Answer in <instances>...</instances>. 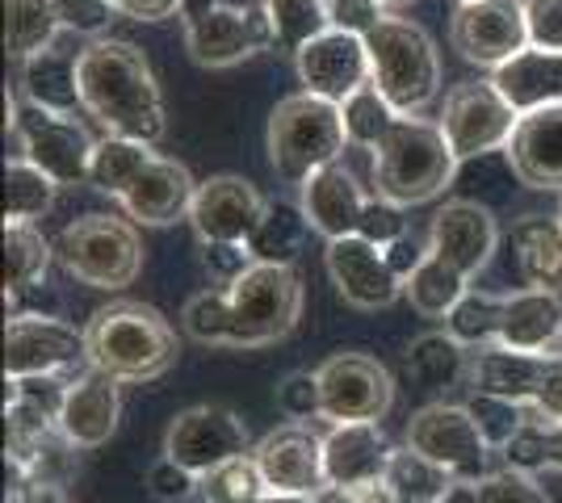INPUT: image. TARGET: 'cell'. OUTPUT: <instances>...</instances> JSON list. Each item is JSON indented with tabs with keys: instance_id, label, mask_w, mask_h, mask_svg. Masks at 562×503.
Listing matches in <instances>:
<instances>
[{
	"instance_id": "cell-1",
	"label": "cell",
	"mask_w": 562,
	"mask_h": 503,
	"mask_svg": "<svg viewBox=\"0 0 562 503\" xmlns=\"http://www.w3.org/2000/svg\"><path fill=\"white\" fill-rule=\"evenodd\" d=\"M303 319V282L294 264H252L235 286L202 289L181 311L186 335L206 348H265Z\"/></svg>"
},
{
	"instance_id": "cell-2",
	"label": "cell",
	"mask_w": 562,
	"mask_h": 503,
	"mask_svg": "<svg viewBox=\"0 0 562 503\" xmlns=\"http://www.w3.org/2000/svg\"><path fill=\"white\" fill-rule=\"evenodd\" d=\"M80 110L101 122L105 135L151 147L168 135L156 72L147 55L122 38H93L80 50Z\"/></svg>"
},
{
	"instance_id": "cell-3",
	"label": "cell",
	"mask_w": 562,
	"mask_h": 503,
	"mask_svg": "<svg viewBox=\"0 0 562 503\" xmlns=\"http://www.w3.org/2000/svg\"><path fill=\"white\" fill-rule=\"evenodd\" d=\"M89 185L117 197L126 218L143 227H172L177 218H189L198 197V181L189 176L186 164L160 156L151 144L122 139V135L97 139Z\"/></svg>"
},
{
	"instance_id": "cell-4",
	"label": "cell",
	"mask_w": 562,
	"mask_h": 503,
	"mask_svg": "<svg viewBox=\"0 0 562 503\" xmlns=\"http://www.w3.org/2000/svg\"><path fill=\"white\" fill-rule=\"evenodd\" d=\"M458 156L437 118L398 114L395 126L370 147V193L403 210L437 202L458 176Z\"/></svg>"
},
{
	"instance_id": "cell-5",
	"label": "cell",
	"mask_w": 562,
	"mask_h": 503,
	"mask_svg": "<svg viewBox=\"0 0 562 503\" xmlns=\"http://www.w3.org/2000/svg\"><path fill=\"white\" fill-rule=\"evenodd\" d=\"M89 365L117 382H156L181 357V340L165 315L135 298H117L85 323Z\"/></svg>"
},
{
	"instance_id": "cell-6",
	"label": "cell",
	"mask_w": 562,
	"mask_h": 503,
	"mask_svg": "<svg viewBox=\"0 0 562 503\" xmlns=\"http://www.w3.org/2000/svg\"><path fill=\"white\" fill-rule=\"evenodd\" d=\"M269 164L285 185H303L306 176H315L319 168L345 160L349 151V130L340 105H331L315 93L281 96L269 114Z\"/></svg>"
},
{
	"instance_id": "cell-7",
	"label": "cell",
	"mask_w": 562,
	"mask_h": 503,
	"mask_svg": "<svg viewBox=\"0 0 562 503\" xmlns=\"http://www.w3.org/2000/svg\"><path fill=\"white\" fill-rule=\"evenodd\" d=\"M370 68H374L378 93L395 105L398 114H424L441 93V55L424 25L412 18H382L366 34Z\"/></svg>"
},
{
	"instance_id": "cell-8",
	"label": "cell",
	"mask_w": 562,
	"mask_h": 503,
	"mask_svg": "<svg viewBox=\"0 0 562 503\" xmlns=\"http://www.w3.org/2000/svg\"><path fill=\"white\" fill-rule=\"evenodd\" d=\"M55 261L89 289H126L143 273V240L131 218L80 215L55 240Z\"/></svg>"
},
{
	"instance_id": "cell-9",
	"label": "cell",
	"mask_w": 562,
	"mask_h": 503,
	"mask_svg": "<svg viewBox=\"0 0 562 503\" xmlns=\"http://www.w3.org/2000/svg\"><path fill=\"white\" fill-rule=\"evenodd\" d=\"M4 130L22 147L18 156H25L30 164H38L47 176H55L59 190L93 181L97 139L71 114H55V110H43L34 101H18L9 93L4 96Z\"/></svg>"
},
{
	"instance_id": "cell-10",
	"label": "cell",
	"mask_w": 562,
	"mask_h": 503,
	"mask_svg": "<svg viewBox=\"0 0 562 503\" xmlns=\"http://www.w3.org/2000/svg\"><path fill=\"white\" fill-rule=\"evenodd\" d=\"M186 50L198 68H235L260 50H273V25L265 4H227V0H186Z\"/></svg>"
},
{
	"instance_id": "cell-11",
	"label": "cell",
	"mask_w": 562,
	"mask_h": 503,
	"mask_svg": "<svg viewBox=\"0 0 562 503\" xmlns=\"http://www.w3.org/2000/svg\"><path fill=\"white\" fill-rule=\"evenodd\" d=\"M89 369L85 332L55 315L13 311L4 319V382L13 378H71Z\"/></svg>"
},
{
	"instance_id": "cell-12",
	"label": "cell",
	"mask_w": 562,
	"mask_h": 503,
	"mask_svg": "<svg viewBox=\"0 0 562 503\" xmlns=\"http://www.w3.org/2000/svg\"><path fill=\"white\" fill-rule=\"evenodd\" d=\"M319 420L328 424H382L395 408V378L366 353H336L319 369Z\"/></svg>"
},
{
	"instance_id": "cell-13",
	"label": "cell",
	"mask_w": 562,
	"mask_h": 503,
	"mask_svg": "<svg viewBox=\"0 0 562 503\" xmlns=\"http://www.w3.org/2000/svg\"><path fill=\"white\" fill-rule=\"evenodd\" d=\"M403 445L424 454L428 461L446 466L453 479H483L492 475V445L479 432L467 403H428L412 411Z\"/></svg>"
},
{
	"instance_id": "cell-14",
	"label": "cell",
	"mask_w": 562,
	"mask_h": 503,
	"mask_svg": "<svg viewBox=\"0 0 562 503\" xmlns=\"http://www.w3.org/2000/svg\"><path fill=\"white\" fill-rule=\"evenodd\" d=\"M437 122L446 130L453 156L467 164L474 156L504 151L520 114L508 105V96L495 89V80H462L446 93V110Z\"/></svg>"
},
{
	"instance_id": "cell-15",
	"label": "cell",
	"mask_w": 562,
	"mask_h": 503,
	"mask_svg": "<svg viewBox=\"0 0 562 503\" xmlns=\"http://www.w3.org/2000/svg\"><path fill=\"white\" fill-rule=\"evenodd\" d=\"M244 454H252L248 424L223 403H198V408L177 411L165 432V457L181 461L198 479Z\"/></svg>"
},
{
	"instance_id": "cell-16",
	"label": "cell",
	"mask_w": 562,
	"mask_h": 503,
	"mask_svg": "<svg viewBox=\"0 0 562 503\" xmlns=\"http://www.w3.org/2000/svg\"><path fill=\"white\" fill-rule=\"evenodd\" d=\"M449 43L474 68H504L529 47L525 0H467L449 18Z\"/></svg>"
},
{
	"instance_id": "cell-17",
	"label": "cell",
	"mask_w": 562,
	"mask_h": 503,
	"mask_svg": "<svg viewBox=\"0 0 562 503\" xmlns=\"http://www.w3.org/2000/svg\"><path fill=\"white\" fill-rule=\"evenodd\" d=\"M294 72L303 80V93L324 96L331 105H345L352 93H361L374 80L370 47L361 34H349V30H324L303 43L294 50Z\"/></svg>"
},
{
	"instance_id": "cell-18",
	"label": "cell",
	"mask_w": 562,
	"mask_h": 503,
	"mask_svg": "<svg viewBox=\"0 0 562 503\" xmlns=\"http://www.w3.org/2000/svg\"><path fill=\"white\" fill-rule=\"evenodd\" d=\"M324 268H328L336 294L349 302L352 311H386L403 298L407 282L398 277L386 248L366 236H345V240H328L324 252Z\"/></svg>"
},
{
	"instance_id": "cell-19",
	"label": "cell",
	"mask_w": 562,
	"mask_h": 503,
	"mask_svg": "<svg viewBox=\"0 0 562 503\" xmlns=\"http://www.w3.org/2000/svg\"><path fill=\"white\" fill-rule=\"evenodd\" d=\"M265 210H269V202L260 197L252 181H244L235 172H218L211 181H198L189 227H193L198 243H248L257 236Z\"/></svg>"
},
{
	"instance_id": "cell-20",
	"label": "cell",
	"mask_w": 562,
	"mask_h": 503,
	"mask_svg": "<svg viewBox=\"0 0 562 503\" xmlns=\"http://www.w3.org/2000/svg\"><path fill=\"white\" fill-rule=\"evenodd\" d=\"M299 206H303V215L315 236L345 240V236H361L366 231L374 193H366L361 176L345 160H336V164L319 168L315 176H306L303 185H299Z\"/></svg>"
},
{
	"instance_id": "cell-21",
	"label": "cell",
	"mask_w": 562,
	"mask_h": 503,
	"mask_svg": "<svg viewBox=\"0 0 562 503\" xmlns=\"http://www.w3.org/2000/svg\"><path fill=\"white\" fill-rule=\"evenodd\" d=\"M495 248H499V227H495V215L487 206H479L470 197H453L432 215L428 252L453 264L470 282L492 264Z\"/></svg>"
},
{
	"instance_id": "cell-22",
	"label": "cell",
	"mask_w": 562,
	"mask_h": 503,
	"mask_svg": "<svg viewBox=\"0 0 562 503\" xmlns=\"http://www.w3.org/2000/svg\"><path fill=\"white\" fill-rule=\"evenodd\" d=\"M252 457L269 491L315 495L324 487V436L299 420L269 432L252 449Z\"/></svg>"
},
{
	"instance_id": "cell-23",
	"label": "cell",
	"mask_w": 562,
	"mask_h": 503,
	"mask_svg": "<svg viewBox=\"0 0 562 503\" xmlns=\"http://www.w3.org/2000/svg\"><path fill=\"white\" fill-rule=\"evenodd\" d=\"M395 445L386 441L382 424H328L324 432V482L374 491L386 479Z\"/></svg>"
},
{
	"instance_id": "cell-24",
	"label": "cell",
	"mask_w": 562,
	"mask_h": 503,
	"mask_svg": "<svg viewBox=\"0 0 562 503\" xmlns=\"http://www.w3.org/2000/svg\"><path fill=\"white\" fill-rule=\"evenodd\" d=\"M117 386H122L117 378L101 374L93 365L68 378V395H64V408H59V432L76 449H101L117 432V415H122Z\"/></svg>"
},
{
	"instance_id": "cell-25",
	"label": "cell",
	"mask_w": 562,
	"mask_h": 503,
	"mask_svg": "<svg viewBox=\"0 0 562 503\" xmlns=\"http://www.w3.org/2000/svg\"><path fill=\"white\" fill-rule=\"evenodd\" d=\"M504 156H508V168L525 190L562 193V105L520 114Z\"/></svg>"
},
{
	"instance_id": "cell-26",
	"label": "cell",
	"mask_w": 562,
	"mask_h": 503,
	"mask_svg": "<svg viewBox=\"0 0 562 503\" xmlns=\"http://www.w3.org/2000/svg\"><path fill=\"white\" fill-rule=\"evenodd\" d=\"M562 332V294L554 289H513L499 298L495 344L516 353H554Z\"/></svg>"
},
{
	"instance_id": "cell-27",
	"label": "cell",
	"mask_w": 562,
	"mask_h": 503,
	"mask_svg": "<svg viewBox=\"0 0 562 503\" xmlns=\"http://www.w3.org/2000/svg\"><path fill=\"white\" fill-rule=\"evenodd\" d=\"M546 357L550 353H516L504 344L470 348V395H495V399H513L520 408H529L546 374Z\"/></svg>"
},
{
	"instance_id": "cell-28",
	"label": "cell",
	"mask_w": 562,
	"mask_h": 503,
	"mask_svg": "<svg viewBox=\"0 0 562 503\" xmlns=\"http://www.w3.org/2000/svg\"><path fill=\"white\" fill-rule=\"evenodd\" d=\"M492 80L495 89L508 96V105L516 114L562 105V50L525 47L504 68H495Z\"/></svg>"
},
{
	"instance_id": "cell-29",
	"label": "cell",
	"mask_w": 562,
	"mask_h": 503,
	"mask_svg": "<svg viewBox=\"0 0 562 503\" xmlns=\"http://www.w3.org/2000/svg\"><path fill=\"white\" fill-rule=\"evenodd\" d=\"M513 252L520 282L529 289L562 294V218L529 215L513 227Z\"/></svg>"
},
{
	"instance_id": "cell-30",
	"label": "cell",
	"mask_w": 562,
	"mask_h": 503,
	"mask_svg": "<svg viewBox=\"0 0 562 503\" xmlns=\"http://www.w3.org/2000/svg\"><path fill=\"white\" fill-rule=\"evenodd\" d=\"M22 101L55 114H76L80 105V50L55 47L22 64Z\"/></svg>"
},
{
	"instance_id": "cell-31",
	"label": "cell",
	"mask_w": 562,
	"mask_h": 503,
	"mask_svg": "<svg viewBox=\"0 0 562 503\" xmlns=\"http://www.w3.org/2000/svg\"><path fill=\"white\" fill-rule=\"evenodd\" d=\"M403 374L420 390H449V386H467L470 374V344H462L449 332H424L407 344Z\"/></svg>"
},
{
	"instance_id": "cell-32",
	"label": "cell",
	"mask_w": 562,
	"mask_h": 503,
	"mask_svg": "<svg viewBox=\"0 0 562 503\" xmlns=\"http://www.w3.org/2000/svg\"><path fill=\"white\" fill-rule=\"evenodd\" d=\"M64 22L55 0H4V50L13 64H25L59 43Z\"/></svg>"
},
{
	"instance_id": "cell-33",
	"label": "cell",
	"mask_w": 562,
	"mask_h": 503,
	"mask_svg": "<svg viewBox=\"0 0 562 503\" xmlns=\"http://www.w3.org/2000/svg\"><path fill=\"white\" fill-rule=\"evenodd\" d=\"M55 261V243L34 222H4V302L34 289Z\"/></svg>"
},
{
	"instance_id": "cell-34",
	"label": "cell",
	"mask_w": 562,
	"mask_h": 503,
	"mask_svg": "<svg viewBox=\"0 0 562 503\" xmlns=\"http://www.w3.org/2000/svg\"><path fill=\"white\" fill-rule=\"evenodd\" d=\"M382 487H386L391 503H437L453 487V475L446 466H437V461H428L424 454L403 445L391 454Z\"/></svg>"
},
{
	"instance_id": "cell-35",
	"label": "cell",
	"mask_w": 562,
	"mask_h": 503,
	"mask_svg": "<svg viewBox=\"0 0 562 503\" xmlns=\"http://www.w3.org/2000/svg\"><path fill=\"white\" fill-rule=\"evenodd\" d=\"M470 289V277H462L453 264L441 256H424V264L407 277L403 298L412 302V311H420L424 319H449V311L462 302V294Z\"/></svg>"
},
{
	"instance_id": "cell-36",
	"label": "cell",
	"mask_w": 562,
	"mask_h": 503,
	"mask_svg": "<svg viewBox=\"0 0 562 503\" xmlns=\"http://www.w3.org/2000/svg\"><path fill=\"white\" fill-rule=\"evenodd\" d=\"M59 181L47 176L25 156H13L4 168V222H38L55 206Z\"/></svg>"
},
{
	"instance_id": "cell-37",
	"label": "cell",
	"mask_w": 562,
	"mask_h": 503,
	"mask_svg": "<svg viewBox=\"0 0 562 503\" xmlns=\"http://www.w3.org/2000/svg\"><path fill=\"white\" fill-rule=\"evenodd\" d=\"M306 231H311V222H306L303 206H290V202H269V210L260 218L257 236L248 240L252 248V256L260 264H294L299 261V248H303Z\"/></svg>"
},
{
	"instance_id": "cell-38",
	"label": "cell",
	"mask_w": 562,
	"mask_h": 503,
	"mask_svg": "<svg viewBox=\"0 0 562 503\" xmlns=\"http://www.w3.org/2000/svg\"><path fill=\"white\" fill-rule=\"evenodd\" d=\"M260 4L273 25V50H285V55H294L315 34L331 30L328 0H260Z\"/></svg>"
},
{
	"instance_id": "cell-39",
	"label": "cell",
	"mask_w": 562,
	"mask_h": 503,
	"mask_svg": "<svg viewBox=\"0 0 562 503\" xmlns=\"http://www.w3.org/2000/svg\"><path fill=\"white\" fill-rule=\"evenodd\" d=\"M340 114H345V130H349V144L352 147H370L395 126V118H398V110L386 101V96L378 93V84L370 80L361 93H352L345 105H340Z\"/></svg>"
},
{
	"instance_id": "cell-40",
	"label": "cell",
	"mask_w": 562,
	"mask_h": 503,
	"mask_svg": "<svg viewBox=\"0 0 562 503\" xmlns=\"http://www.w3.org/2000/svg\"><path fill=\"white\" fill-rule=\"evenodd\" d=\"M508 466L516 470H559L562 475V424H541V420H525V428L513 436V445L504 449Z\"/></svg>"
},
{
	"instance_id": "cell-41",
	"label": "cell",
	"mask_w": 562,
	"mask_h": 503,
	"mask_svg": "<svg viewBox=\"0 0 562 503\" xmlns=\"http://www.w3.org/2000/svg\"><path fill=\"white\" fill-rule=\"evenodd\" d=\"M499 298H504V294L470 286L467 294H462V302L449 311L446 328L458 335L462 344H470V348L495 344V328H499Z\"/></svg>"
},
{
	"instance_id": "cell-42",
	"label": "cell",
	"mask_w": 562,
	"mask_h": 503,
	"mask_svg": "<svg viewBox=\"0 0 562 503\" xmlns=\"http://www.w3.org/2000/svg\"><path fill=\"white\" fill-rule=\"evenodd\" d=\"M265 491V479H260L257 470V457L244 454L227 461V466H218L211 475H202V503H252Z\"/></svg>"
},
{
	"instance_id": "cell-43",
	"label": "cell",
	"mask_w": 562,
	"mask_h": 503,
	"mask_svg": "<svg viewBox=\"0 0 562 503\" xmlns=\"http://www.w3.org/2000/svg\"><path fill=\"white\" fill-rule=\"evenodd\" d=\"M467 408L495 454H504L513 445L516 432L525 428V420H529V408H520L513 399H495V395H470Z\"/></svg>"
},
{
	"instance_id": "cell-44",
	"label": "cell",
	"mask_w": 562,
	"mask_h": 503,
	"mask_svg": "<svg viewBox=\"0 0 562 503\" xmlns=\"http://www.w3.org/2000/svg\"><path fill=\"white\" fill-rule=\"evenodd\" d=\"M479 500L483 503H550V491L538 482V475L504 466V470H492V475L479 479Z\"/></svg>"
},
{
	"instance_id": "cell-45",
	"label": "cell",
	"mask_w": 562,
	"mask_h": 503,
	"mask_svg": "<svg viewBox=\"0 0 562 503\" xmlns=\"http://www.w3.org/2000/svg\"><path fill=\"white\" fill-rule=\"evenodd\" d=\"M198 248H202V268H206V277H211L214 289L235 286V282L257 264L248 243H198Z\"/></svg>"
},
{
	"instance_id": "cell-46",
	"label": "cell",
	"mask_w": 562,
	"mask_h": 503,
	"mask_svg": "<svg viewBox=\"0 0 562 503\" xmlns=\"http://www.w3.org/2000/svg\"><path fill=\"white\" fill-rule=\"evenodd\" d=\"M147 491H151L160 503H189L198 491H202V479H198L193 470H186L181 461L160 457V461L147 470Z\"/></svg>"
},
{
	"instance_id": "cell-47",
	"label": "cell",
	"mask_w": 562,
	"mask_h": 503,
	"mask_svg": "<svg viewBox=\"0 0 562 503\" xmlns=\"http://www.w3.org/2000/svg\"><path fill=\"white\" fill-rule=\"evenodd\" d=\"M278 411L285 420H319V378L303 369V374H290L278 386Z\"/></svg>"
},
{
	"instance_id": "cell-48",
	"label": "cell",
	"mask_w": 562,
	"mask_h": 503,
	"mask_svg": "<svg viewBox=\"0 0 562 503\" xmlns=\"http://www.w3.org/2000/svg\"><path fill=\"white\" fill-rule=\"evenodd\" d=\"M55 4H59L64 30L68 34H85V38H101L117 13L110 0H55Z\"/></svg>"
},
{
	"instance_id": "cell-49",
	"label": "cell",
	"mask_w": 562,
	"mask_h": 503,
	"mask_svg": "<svg viewBox=\"0 0 562 503\" xmlns=\"http://www.w3.org/2000/svg\"><path fill=\"white\" fill-rule=\"evenodd\" d=\"M529 47L562 50V0H525Z\"/></svg>"
},
{
	"instance_id": "cell-50",
	"label": "cell",
	"mask_w": 562,
	"mask_h": 503,
	"mask_svg": "<svg viewBox=\"0 0 562 503\" xmlns=\"http://www.w3.org/2000/svg\"><path fill=\"white\" fill-rule=\"evenodd\" d=\"M529 415L541 424H562V353L546 357V374H541L538 395L529 403Z\"/></svg>"
},
{
	"instance_id": "cell-51",
	"label": "cell",
	"mask_w": 562,
	"mask_h": 503,
	"mask_svg": "<svg viewBox=\"0 0 562 503\" xmlns=\"http://www.w3.org/2000/svg\"><path fill=\"white\" fill-rule=\"evenodd\" d=\"M386 18V9L378 0H328V22L331 30H349V34H370L378 22Z\"/></svg>"
},
{
	"instance_id": "cell-52",
	"label": "cell",
	"mask_w": 562,
	"mask_h": 503,
	"mask_svg": "<svg viewBox=\"0 0 562 503\" xmlns=\"http://www.w3.org/2000/svg\"><path fill=\"white\" fill-rule=\"evenodd\" d=\"M64 482H50L43 475H13L9 479V503H68Z\"/></svg>"
},
{
	"instance_id": "cell-53",
	"label": "cell",
	"mask_w": 562,
	"mask_h": 503,
	"mask_svg": "<svg viewBox=\"0 0 562 503\" xmlns=\"http://www.w3.org/2000/svg\"><path fill=\"white\" fill-rule=\"evenodd\" d=\"M424 256H428V240H420L416 231H407V236H398L395 243H386V261H391V268H395L403 282L420 268Z\"/></svg>"
},
{
	"instance_id": "cell-54",
	"label": "cell",
	"mask_w": 562,
	"mask_h": 503,
	"mask_svg": "<svg viewBox=\"0 0 562 503\" xmlns=\"http://www.w3.org/2000/svg\"><path fill=\"white\" fill-rule=\"evenodd\" d=\"M114 9L131 22H168L181 18L186 0H114Z\"/></svg>"
},
{
	"instance_id": "cell-55",
	"label": "cell",
	"mask_w": 562,
	"mask_h": 503,
	"mask_svg": "<svg viewBox=\"0 0 562 503\" xmlns=\"http://www.w3.org/2000/svg\"><path fill=\"white\" fill-rule=\"evenodd\" d=\"M311 503H378V487L374 491H352V487H331V482H324L311 495Z\"/></svg>"
},
{
	"instance_id": "cell-56",
	"label": "cell",
	"mask_w": 562,
	"mask_h": 503,
	"mask_svg": "<svg viewBox=\"0 0 562 503\" xmlns=\"http://www.w3.org/2000/svg\"><path fill=\"white\" fill-rule=\"evenodd\" d=\"M437 503H483L479 500V479H453V487Z\"/></svg>"
},
{
	"instance_id": "cell-57",
	"label": "cell",
	"mask_w": 562,
	"mask_h": 503,
	"mask_svg": "<svg viewBox=\"0 0 562 503\" xmlns=\"http://www.w3.org/2000/svg\"><path fill=\"white\" fill-rule=\"evenodd\" d=\"M252 503H311V495H294V491H269V487H265Z\"/></svg>"
},
{
	"instance_id": "cell-58",
	"label": "cell",
	"mask_w": 562,
	"mask_h": 503,
	"mask_svg": "<svg viewBox=\"0 0 562 503\" xmlns=\"http://www.w3.org/2000/svg\"><path fill=\"white\" fill-rule=\"evenodd\" d=\"M386 13H395V9H407V4H416V0H378Z\"/></svg>"
},
{
	"instance_id": "cell-59",
	"label": "cell",
	"mask_w": 562,
	"mask_h": 503,
	"mask_svg": "<svg viewBox=\"0 0 562 503\" xmlns=\"http://www.w3.org/2000/svg\"><path fill=\"white\" fill-rule=\"evenodd\" d=\"M378 503H391V495H386V487H378Z\"/></svg>"
},
{
	"instance_id": "cell-60",
	"label": "cell",
	"mask_w": 562,
	"mask_h": 503,
	"mask_svg": "<svg viewBox=\"0 0 562 503\" xmlns=\"http://www.w3.org/2000/svg\"><path fill=\"white\" fill-rule=\"evenodd\" d=\"M554 353H562V332H559V344H554Z\"/></svg>"
},
{
	"instance_id": "cell-61",
	"label": "cell",
	"mask_w": 562,
	"mask_h": 503,
	"mask_svg": "<svg viewBox=\"0 0 562 503\" xmlns=\"http://www.w3.org/2000/svg\"><path fill=\"white\" fill-rule=\"evenodd\" d=\"M559 218H562V202H559Z\"/></svg>"
},
{
	"instance_id": "cell-62",
	"label": "cell",
	"mask_w": 562,
	"mask_h": 503,
	"mask_svg": "<svg viewBox=\"0 0 562 503\" xmlns=\"http://www.w3.org/2000/svg\"><path fill=\"white\" fill-rule=\"evenodd\" d=\"M458 4H467V0H458Z\"/></svg>"
},
{
	"instance_id": "cell-63",
	"label": "cell",
	"mask_w": 562,
	"mask_h": 503,
	"mask_svg": "<svg viewBox=\"0 0 562 503\" xmlns=\"http://www.w3.org/2000/svg\"><path fill=\"white\" fill-rule=\"evenodd\" d=\"M110 4H114V0H110Z\"/></svg>"
}]
</instances>
